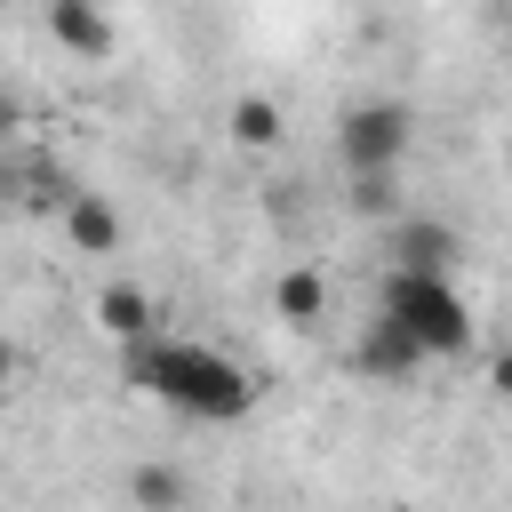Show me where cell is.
<instances>
[{"instance_id": "obj_1", "label": "cell", "mask_w": 512, "mask_h": 512, "mask_svg": "<svg viewBox=\"0 0 512 512\" xmlns=\"http://www.w3.org/2000/svg\"><path fill=\"white\" fill-rule=\"evenodd\" d=\"M120 376L144 400H160V408H176L192 424H240L256 408V376L232 352L200 344V336H160L152 328L144 344H120Z\"/></svg>"}, {"instance_id": "obj_2", "label": "cell", "mask_w": 512, "mask_h": 512, "mask_svg": "<svg viewBox=\"0 0 512 512\" xmlns=\"http://www.w3.org/2000/svg\"><path fill=\"white\" fill-rule=\"evenodd\" d=\"M376 312L400 320V328L416 336L424 360H456V352L472 344V304H464L456 272H392V264H384V296H376Z\"/></svg>"}, {"instance_id": "obj_3", "label": "cell", "mask_w": 512, "mask_h": 512, "mask_svg": "<svg viewBox=\"0 0 512 512\" xmlns=\"http://www.w3.org/2000/svg\"><path fill=\"white\" fill-rule=\"evenodd\" d=\"M408 144H416V120H408V104H400V96H360V104H344V112H336V152H344V168H352V176L400 168V160H408Z\"/></svg>"}, {"instance_id": "obj_4", "label": "cell", "mask_w": 512, "mask_h": 512, "mask_svg": "<svg viewBox=\"0 0 512 512\" xmlns=\"http://www.w3.org/2000/svg\"><path fill=\"white\" fill-rule=\"evenodd\" d=\"M456 256H464V240H456L448 216H392L384 224V264L392 272H456Z\"/></svg>"}, {"instance_id": "obj_5", "label": "cell", "mask_w": 512, "mask_h": 512, "mask_svg": "<svg viewBox=\"0 0 512 512\" xmlns=\"http://www.w3.org/2000/svg\"><path fill=\"white\" fill-rule=\"evenodd\" d=\"M352 360H360V376H376V384H408L416 368H424V352H416V336L400 328V320H368L360 328V344H352Z\"/></svg>"}, {"instance_id": "obj_6", "label": "cell", "mask_w": 512, "mask_h": 512, "mask_svg": "<svg viewBox=\"0 0 512 512\" xmlns=\"http://www.w3.org/2000/svg\"><path fill=\"white\" fill-rule=\"evenodd\" d=\"M64 240H72L80 256H112V248L128 240V224H120V208H112L104 192H64Z\"/></svg>"}, {"instance_id": "obj_7", "label": "cell", "mask_w": 512, "mask_h": 512, "mask_svg": "<svg viewBox=\"0 0 512 512\" xmlns=\"http://www.w3.org/2000/svg\"><path fill=\"white\" fill-rule=\"evenodd\" d=\"M48 40L64 56H112V16L104 0H48Z\"/></svg>"}, {"instance_id": "obj_8", "label": "cell", "mask_w": 512, "mask_h": 512, "mask_svg": "<svg viewBox=\"0 0 512 512\" xmlns=\"http://www.w3.org/2000/svg\"><path fill=\"white\" fill-rule=\"evenodd\" d=\"M96 328H104L112 344H144L160 320H152V296H144L136 280H112V288L96 296Z\"/></svg>"}, {"instance_id": "obj_9", "label": "cell", "mask_w": 512, "mask_h": 512, "mask_svg": "<svg viewBox=\"0 0 512 512\" xmlns=\"http://www.w3.org/2000/svg\"><path fill=\"white\" fill-rule=\"evenodd\" d=\"M184 504H192V480L176 464H160V456L128 464V512H184Z\"/></svg>"}, {"instance_id": "obj_10", "label": "cell", "mask_w": 512, "mask_h": 512, "mask_svg": "<svg viewBox=\"0 0 512 512\" xmlns=\"http://www.w3.org/2000/svg\"><path fill=\"white\" fill-rule=\"evenodd\" d=\"M272 312H280L288 328H312V320L328 312V280H320V264H288V272L272 280Z\"/></svg>"}, {"instance_id": "obj_11", "label": "cell", "mask_w": 512, "mask_h": 512, "mask_svg": "<svg viewBox=\"0 0 512 512\" xmlns=\"http://www.w3.org/2000/svg\"><path fill=\"white\" fill-rule=\"evenodd\" d=\"M224 128H232L240 152H272V144L288 136V112H280L272 96H232V120H224Z\"/></svg>"}, {"instance_id": "obj_12", "label": "cell", "mask_w": 512, "mask_h": 512, "mask_svg": "<svg viewBox=\"0 0 512 512\" xmlns=\"http://www.w3.org/2000/svg\"><path fill=\"white\" fill-rule=\"evenodd\" d=\"M352 216H368V224L384 216V224H392V216H400V168H376V176H352Z\"/></svg>"}, {"instance_id": "obj_13", "label": "cell", "mask_w": 512, "mask_h": 512, "mask_svg": "<svg viewBox=\"0 0 512 512\" xmlns=\"http://www.w3.org/2000/svg\"><path fill=\"white\" fill-rule=\"evenodd\" d=\"M488 384H496V392H504V400H512V344H504V352H496V360H488Z\"/></svg>"}, {"instance_id": "obj_14", "label": "cell", "mask_w": 512, "mask_h": 512, "mask_svg": "<svg viewBox=\"0 0 512 512\" xmlns=\"http://www.w3.org/2000/svg\"><path fill=\"white\" fill-rule=\"evenodd\" d=\"M8 384H16V344L0 336V392H8Z\"/></svg>"}]
</instances>
